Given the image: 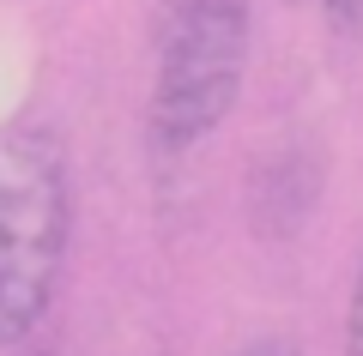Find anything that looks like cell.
<instances>
[{
  "mask_svg": "<svg viewBox=\"0 0 363 356\" xmlns=\"http://www.w3.org/2000/svg\"><path fill=\"white\" fill-rule=\"evenodd\" d=\"M73 242L67 151L37 121H0V350L49 320Z\"/></svg>",
  "mask_w": 363,
  "mask_h": 356,
  "instance_id": "6da1fadb",
  "label": "cell"
},
{
  "mask_svg": "<svg viewBox=\"0 0 363 356\" xmlns=\"http://www.w3.org/2000/svg\"><path fill=\"white\" fill-rule=\"evenodd\" d=\"M255 49V6L248 0H164L152 49V121L157 151H194L230 121Z\"/></svg>",
  "mask_w": 363,
  "mask_h": 356,
  "instance_id": "7a4b0ae2",
  "label": "cell"
},
{
  "mask_svg": "<svg viewBox=\"0 0 363 356\" xmlns=\"http://www.w3.org/2000/svg\"><path fill=\"white\" fill-rule=\"evenodd\" d=\"M345 356H363V260H357V278H351V296H345Z\"/></svg>",
  "mask_w": 363,
  "mask_h": 356,
  "instance_id": "3957f363",
  "label": "cell"
},
{
  "mask_svg": "<svg viewBox=\"0 0 363 356\" xmlns=\"http://www.w3.org/2000/svg\"><path fill=\"white\" fill-rule=\"evenodd\" d=\"M327 25L339 30V37H357L363 42V0H321Z\"/></svg>",
  "mask_w": 363,
  "mask_h": 356,
  "instance_id": "277c9868",
  "label": "cell"
},
{
  "mask_svg": "<svg viewBox=\"0 0 363 356\" xmlns=\"http://www.w3.org/2000/svg\"><path fill=\"white\" fill-rule=\"evenodd\" d=\"M230 356H303V350L291 338H248V344H236Z\"/></svg>",
  "mask_w": 363,
  "mask_h": 356,
  "instance_id": "5b68a950",
  "label": "cell"
}]
</instances>
